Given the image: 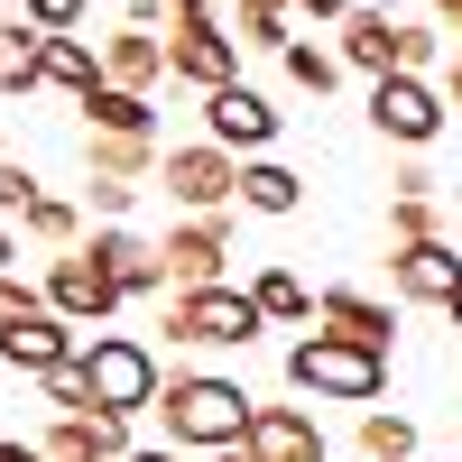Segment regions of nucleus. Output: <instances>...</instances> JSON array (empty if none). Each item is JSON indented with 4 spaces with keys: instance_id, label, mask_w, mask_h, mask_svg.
Returning <instances> with one entry per match:
<instances>
[{
    "instance_id": "26",
    "label": "nucleus",
    "mask_w": 462,
    "mask_h": 462,
    "mask_svg": "<svg viewBox=\"0 0 462 462\" xmlns=\"http://www.w3.org/2000/svg\"><path fill=\"white\" fill-rule=\"evenodd\" d=\"M407 241H444V204L435 195H389V250Z\"/></svg>"
},
{
    "instance_id": "42",
    "label": "nucleus",
    "mask_w": 462,
    "mask_h": 462,
    "mask_svg": "<svg viewBox=\"0 0 462 462\" xmlns=\"http://www.w3.org/2000/svg\"><path fill=\"white\" fill-rule=\"evenodd\" d=\"M204 462H250V453H241V444H231V453H204Z\"/></svg>"
},
{
    "instance_id": "37",
    "label": "nucleus",
    "mask_w": 462,
    "mask_h": 462,
    "mask_svg": "<svg viewBox=\"0 0 462 462\" xmlns=\"http://www.w3.org/2000/svg\"><path fill=\"white\" fill-rule=\"evenodd\" d=\"M158 19H167V0H130V19H121V28H158Z\"/></svg>"
},
{
    "instance_id": "32",
    "label": "nucleus",
    "mask_w": 462,
    "mask_h": 462,
    "mask_svg": "<svg viewBox=\"0 0 462 462\" xmlns=\"http://www.w3.org/2000/svg\"><path fill=\"white\" fill-rule=\"evenodd\" d=\"M37 305H47V296H37L28 278H10V268H0V324H19V315H37Z\"/></svg>"
},
{
    "instance_id": "15",
    "label": "nucleus",
    "mask_w": 462,
    "mask_h": 462,
    "mask_svg": "<svg viewBox=\"0 0 462 462\" xmlns=\"http://www.w3.org/2000/svg\"><path fill=\"white\" fill-rule=\"evenodd\" d=\"M315 333H342V342H361V352H389L398 342V305L361 296V287H324L315 296Z\"/></svg>"
},
{
    "instance_id": "29",
    "label": "nucleus",
    "mask_w": 462,
    "mask_h": 462,
    "mask_svg": "<svg viewBox=\"0 0 462 462\" xmlns=\"http://www.w3.org/2000/svg\"><path fill=\"white\" fill-rule=\"evenodd\" d=\"M47 407H56V416H93V379H84V361H65V370L47 379Z\"/></svg>"
},
{
    "instance_id": "18",
    "label": "nucleus",
    "mask_w": 462,
    "mask_h": 462,
    "mask_svg": "<svg viewBox=\"0 0 462 462\" xmlns=\"http://www.w3.org/2000/svg\"><path fill=\"white\" fill-rule=\"evenodd\" d=\"M453 287H462V250H453V241H407V250H389V296L444 305Z\"/></svg>"
},
{
    "instance_id": "19",
    "label": "nucleus",
    "mask_w": 462,
    "mask_h": 462,
    "mask_svg": "<svg viewBox=\"0 0 462 462\" xmlns=\"http://www.w3.org/2000/svg\"><path fill=\"white\" fill-rule=\"evenodd\" d=\"M158 139H111V130H84V185H158Z\"/></svg>"
},
{
    "instance_id": "30",
    "label": "nucleus",
    "mask_w": 462,
    "mask_h": 462,
    "mask_svg": "<svg viewBox=\"0 0 462 462\" xmlns=\"http://www.w3.org/2000/svg\"><path fill=\"white\" fill-rule=\"evenodd\" d=\"M37 195H47V185H37V176H28L19 158H0V222H19V213H28Z\"/></svg>"
},
{
    "instance_id": "31",
    "label": "nucleus",
    "mask_w": 462,
    "mask_h": 462,
    "mask_svg": "<svg viewBox=\"0 0 462 462\" xmlns=\"http://www.w3.org/2000/svg\"><path fill=\"white\" fill-rule=\"evenodd\" d=\"M28 37H47L37 28V0H0V47H28Z\"/></svg>"
},
{
    "instance_id": "13",
    "label": "nucleus",
    "mask_w": 462,
    "mask_h": 462,
    "mask_svg": "<svg viewBox=\"0 0 462 462\" xmlns=\"http://www.w3.org/2000/svg\"><path fill=\"white\" fill-rule=\"evenodd\" d=\"M352 74H407V19H389L379 0H352V19H342V47H333Z\"/></svg>"
},
{
    "instance_id": "43",
    "label": "nucleus",
    "mask_w": 462,
    "mask_h": 462,
    "mask_svg": "<svg viewBox=\"0 0 462 462\" xmlns=\"http://www.w3.org/2000/svg\"><path fill=\"white\" fill-rule=\"evenodd\" d=\"M453 204H462V176H453Z\"/></svg>"
},
{
    "instance_id": "35",
    "label": "nucleus",
    "mask_w": 462,
    "mask_h": 462,
    "mask_svg": "<svg viewBox=\"0 0 462 462\" xmlns=\"http://www.w3.org/2000/svg\"><path fill=\"white\" fill-rule=\"evenodd\" d=\"M287 10H296V19H333V28H342V19H352V0H287Z\"/></svg>"
},
{
    "instance_id": "9",
    "label": "nucleus",
    "mask_w": 462,
    "mask_h": 462,
    "mask_svg": "<svg viewBox=\"0 0 462 462\" xmlns=\"http://www.w3.org/2000/svg\"><path fill=\"white\" fill-rule=\"evenodd\" d=\"M204 139L231 148V158H268V139H278V102H268L259 84H222V93H204Z\"/></svg>"
},
{
    "instance_id": "38",
    "label": "nucleus",
    "mask_w": 462,
    "mask_h": 462,
    "mask_svg": "<svg viewBox=\"0 0 462 462\" xmlns=\"http://www.w3.org/2000/svg\"><path fill=\"white\" fill-rule=\"evenodd\" d=\"M0 462H37V444H19V435H0Z\"/></svg>"
},
{
    "instance_id": "3",
    "label": "nucleus",
    "mask_w": 462,
    "mask_h": 462,
    "mask_svg": "<svg viewBox=\"0 0 462 462\" xmlns=\"http://www.w3.org/2000/svg\"><path fill=\"white\" fill-rule=\"evenodd\" d=\"M268 324H259V305L250 287L231 278V287H176L167 296V342H185V352H250Z\"/></svg>"
},
{
    "instance_id": "40",
    "label": "nucleus",
    "mask_w": 462,
    "mask_h": 462,
    "mask_svg": "<svg viewBox=\"0 0 462 462\" xmlns=\"http://www.w3.org/2000/svg\"><path fill=\"white\" fill-rule=\"evenodd\" d=\"M10 259H19V231H10V222H0V268H10Z\"/></svg>"
},
{
    "instance_id": "25",
    "label": "nucleus",
    "mask_w": 462,
    "mask_h": 462,
    "mask_svg": "<svg viewBox=\"0 0 462 462\" xmlns=\"http://www.w3.org/2000/svg\"><path fill=\"white\" fill-rule=\"evenodd\" d=\"M231 19H241V47H296V10L287 0H231Z\"/></svg>"
},
{
    "instance_id": "7",
    "label": "nucleus",
    "mask_w": 462,
    "mask_h": 462,
    "mask_svg": "<svg viewBox=\"0 0 462 462\" xmlns=\"http://www.w3.org/2000/svg\"><path fill=\"white\" fill-rule=\"evenodd\" d=\"M370 130L389 148H435L444 139V93L435 74H379L370 84Z\"/></svg>"
},
{
    "instance_id": "1",
    "label": "nucleus",
    "mask_w": 462,
    "mask_h": 462,
    "mask_svg": "<svg viewBox=\"0 0 462 462\" xmlns=\"http://www.w3.org/2000/svg\"><path fill=\"white\" fill-rule=\"evenodd\" d=\"M250 389L241 379H222V370H167V389H158V416H167V444L176 453H231L250 435Z\"/></svg>"
},
{
    "instance_id": "20",
    "label": "nucleus",
    "mask_w": 462,
    "mask_h": 462,
    "mask_svg": "<svg viewBox=\"0 0 462 462\" xmlns=\"http://www.w3.org/2000/svg\"><path fill=\"white\" fill-rule=\"evenodd\" d=\"M37 93L93 102L102 93V47H93V37H37Z\"/></svg>"
},
{
    "instance_id": "16",
    "label": "nucleus",
    "mask_w": 462,
    "mask_h": 462,
    "mask_svg": "<svg viewBox=\"0 0 462 462\" xmlns=\"http://www.w3.org/2000/svg\"><path fill=\"white\" fill-rule=\"evenodd\" d=\"M102 84L158 102V84H167V37H148V28H111V37H102Z\"/></svg>"
},
{
    "instance_id": "4",
    "label": "nucleus",
    "mask_w": 462,
    "mask_h": 462,
    "mask_svg": "<svg viewBox=\"0 0 462 462\" xmlns=\"http://www.w3.org/2000/svg\"><path fill=\"white\" fill-rule=\"evenodd\" d=\"M84 379H93L102 416H148L158 389H167V370H158V352L139 333H84Z\"/></svg>"
},
{
    "instance_id": "33",
    "label": "nucleus",
    "mask_w": 462,
    "mask_h": 462,
    "mask_svg": "<svg viewBox=\"0 0 462 462\" xmlns=\"http://www.w3.org/2000/svg\"><path fill=\"white\" fill-rule=\"evenodd\" d=\"M74 19H84V0H37V28L47 37H74Z\"/></svg>"
},
{
    "instance_id": "23",
    "label": "nucleus",
    "mask_w": 462,
    "mask_h": 462,
    "mask_svg": "<svg viewBox=\"0 0 462 462\" xmlns=\"http://www.w3.org/2000/svg\"><path fill=\"white\" fill-rule=\"evenodd\" d=\"M19 231H28V241L47 250V259H65V250H84V213H74L65 195H37V204L19 213Z\"/></svg>"
},
{
    "instance_id": "8",
    "label": "nucleus",
    "mask_w": 462,
    "mask_h": 462,
    "mask_svg": "<svg viewBox=\"0 0 462 462\" xmlns=\"http://www.w3.org/2000/svg\"><path fill=\"white\" fill-rule=\"evenodd\" d=\"M167 84H195V93L241 84V37H231L222 19H176V37H167Z\"/></svg>"
},
{
    "instance_id": "22",
    "label": "nucleus",
    "mask_w": 462,
    "mask_h": 462,
    "mask_svg": "<svg viewBox=\"0 0 462 462\" xmlns=\"http://www.w3.org/2000/svg\"><path fill=\"white\" fill-rule=\"evenodd\" d=\"M305 204V176L278 158H241V213H296Z\"/></svg>"
},
{
    "instance_id": "27",
    "label": "nucleus",
    "mask_w": 462,
    "mask_h": 462,
    "mask_svg": "<svg viewBox=\"0 0 462 462\" xmlns=\"http://www.w3.org/2000/svg\"><path fill=\"white\" fill-rule=\"evenodd\" d=\"M287 84L324 102V93L342 84V56H333V47H315V37H296V47H287Z\"/></svg>"
},
{
    "instance_id": "6",
    "label": "nucleus",
    "mask_w": 462,
    "mask_h": 462,
    "mask_svg": "<svg viewBox=\"0 0 462 462\" xmlns=\"http://www.w3.org/2000/svg\"><path fill=\"white\" fill-rule=\"evenodd\" d=\"M158 268H167V296H176V287H231V213H185V222H167Z\"/></svg>"
},
{
    "instance_id": "24",
    "label": "nucleus",
    "mask_w": 462,
    "mask_h": 462,
    "mask_svg": "<svg viewBox=\"0 0 462 462\" xmlns=\"http://www.w3.org/2000/svg\"><path fill=\"white\" fill-rule=\"evenodd\" d=\"M84 111H93V130H111V139H158V102H139V93H111L102 84Z\"/></svg>"
},
{
    "instance_id": "34",
    "label": "nucleus",
    "mask_w": 462,
    "mask_h": 462,
    "mask_svg": "<svg viewBox=\"0 0 462 462\" xmlns=\"http://www.w3.org/2000/svg\"><path fill=\"white\" fill-rule=\"evenodd\" d=\"M84 195H93V213H102V222H121V213L139 204V195H130V185H84Z\"/></svg>"
},
{
    "instance_id": "39",
    "label": "nucleus",
    "mask_w": 462,
    "mask_h": 462,
    "mask_svg": "<svg viewBox=\"0 0 462 462\" xmlns=\"http://www.w3.org/2000/svg\"><path fill=\"white\" fill-rule=\"evenodd\" d=\"M130 462H185V453H176V444H139Z\"/></svg>"
},
{
    "instance_id": "10",
    "label": "nucleus",
    "mask_w": 462,
    "mask_h": 462,
    "mask_svg": "<svg viewBox=\"0 0 462 462\" xmlns=\"http://www.w3.org/2000/svg\"><path fill=\"white\" fill-rule=\"evenodd\" d=\"M37 296H47V315H65L74 333H93L102 315H121V305H130V296L111 287V278H102V268H93L84 250H65V259H47V287H37Z\"/></svg>"
},
{
    "instance_id": "36",
    "label": "nucleus",
    "mask_w": 462,
    "mask_h": 462,
    "mask_svg": "<svg viewBox=\"0 0 462 462\" xmlns=\"http://www.w3.org/2000/svg\"><path fill=\"white\" fill-rule=\"evenodd\" d=\"M435 93H444V111H462V47L444 56V84H435Z\"/></svg>"
},
{
    "instance_id": "12",
    "label": "nucleus",
    "mask_w": 462,
    "mask_h": 462,
    "mask_svg": "<svg viewBox=\"0 0 462 462\" xmlns=\"http://www.w3.org/2000/svg\"><path fill=\"white\" fill-rule=\"evenodd\" d=\"M84 259L102 268L121 296H167V268H158V241L148 231H130V222H102L93 241H84Z\"/></svg>"
},
{
    "instance_id": "11",
    "label": "nucleus",
    "mask_w": 462,
    "mask_h": 462,
    "mask_svg": "<svg viewBox=\"0 0 462 462\" xmlns=\"http://www.w3.org/2000/svg\"><path fill=\"white\" fill-rule=\"evenodd\" d=\"M0 361H10L19 379H56L65 361H84V333H74L65 315H19V324H0Z\"/></svg>"
},
{
    "instance_id": "14",
    "label": "nucleus",
    "mask_w": 462,
    "mask_h": 462,
    "mask_svg": "<svg viewBox=\"0 0 462 462\" xmlns=\"http://www.w3.org/2000/svg\"><path fill=\"white\" fill-rule=\"evenodd\" d=\"M130 416H47V435H37V462H130Z\"/></svg>"
},
{
    "instance_id": "41",
    "label": "nucleus",
    "mask_w": 462,
    "mask_h": 462,
    "mask_svg": "<svg viewBox=\"0 0 462 462\" xmlns=\"http://www.w3.org/2000/svg\"><path fill=\"white\" fill-rule=\"evenodd\" d=\"M444 315H453V333H462V287H453V296H444Z\"/></svg>"
},
{
    "instance_id": "28",
    "label": "nucleus",
    "mask_w": 462,
    "mask_h": 462,
    "mask_svg": "<svg viewBox=\"0 0 462 462\" xmlns=\"http://www.w3.org/2000/svg\"><path fill=\"white\" fill-rule=\"evenodd\" d=\"M361 453H370V462H416V426H407V416L361 407Z\"/></svg>"
},
{
    "instance_id": "21",
    "label": "nucleus",
    "mask_w": 462,
    "mask_h": 462,
    "mask_svg": "<svg viewBox=\"0 0 462 462\" xmlns=\"http://www.w3.org/2000/svg\"><path fill=\"white\" fill-rule=\"evenodd\" d=\"M250 305H259V324H305V333H315V287H305L296 268H259Z\"/></svg>"
},
{
    "instance_id": "5",
    "label": "nucleus",
    "mask_w": 462,
    "mask_h": 462,
    "mask_svg": "<svg viewBox=\"0 0 462 462\" xmlns=\"http://www.w3.org/2000/svg\"><path fill=\"white\" fill-rule=\"evenodd\" d=\"M158 185H167L176 213H231V204H241V158L213 148V139H185V148L158 158Z\"/></svg>"
},
{
    "instance_id": "17",
    "label": "nucleus",
    "mask_w": 462,
    "mask_h": 462,
    "mask_svg": "<svg viewBox=\"0 0 462 462\" xmlns=\"http://www.w3.org/2000/svg\"><path fill=\"white\" fill-rule=\"evenodd\" d=\"M250 462H324V426L305 407H250V435H241Z\"/></svg>"
},
{
    "instance_id": "2",
    "label": "nucleus",
    "mask_w": 462,
    "mask_h": 462,
    "mask_svg": "<svg viewBox=\"0 0 462 462\" xmlns=\"http://www.w3.org/2000/svg\"><path fill=\"white\" fill-rule=\"evenodd\" d=\"M287 389L296 398H324V407H379L389 389V352H361L342 333H305L287 352Z\"/></svg>"
}]
</instances>
